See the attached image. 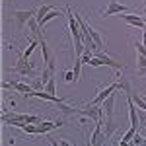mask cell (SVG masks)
Listing matches in <instances>:
<instances>
[{"label":"cell","instance_id":"29","mask_svg":"<svg viewBox=\"0 0 146 146\" xmlns=\"http://www.w3.org/2000/svg\"><path fill=\"white\" fill-rule=\"evenodd\" d=\"M144 127H146V123H144Z\"/></svg>","mask_w":146,"mask_h":146},{"label":"cell","instance_id":"26","mask_svg":"<svg viewBox=\"0 0 146 146\" xmlns=\"http://www.w3.org/2000/svg\"><path fill=\"white\" fill-rule=\"evenodd\" d=\"M4 2H8V0H4Z\"/></svg>","mask_w":146,"mask_h":146},{"label":"cell","instance_id":"3","mask_svg":"<svg viewBox=\"0 0 146 146\" xmlns=\"http://www.w3.org/2000/svg\"><path fill=\"white\" fill-rule=\"evenodd\" d=\"M2 88L4 90H16L23 96H29L33 92V86L29 82H2Z\"/></svg>","mask_w":146,"mask_h":146},{"label":"cell","instance_id":"23","mask_svg":"<svg viewBox=\"0 0 146 146\" xmlns=\"http://www.w3.org/2000/svg\"><path fill=\"white\" fill-rule=\"evenodd\" d=\"M119 146H135V144H133V142H129V140H121V144H119Z\"/></svg>","mask_w":146,"mask_h":146},{"label":"cell","instance_id":"22","mask_svg":"<svg viewBox=\"0 0 146 146\" xmlns=\"http://www.w3.org/2000/svg\"><path fill=\"white\" fill-rule=\"evenodd\" d=\"M64 80H66L68 84H70V82H76V76H74V70H66V72H64Z\"/></svg>","mask_w":146,"mask_h":146},{"label":"cell","instance_id":"10","mask_svg":"<svg viewBox=\"0 0 146 146\" xmlns=\"http://www.w3.org/2000/svg\"><path fill=\"white\" fill-rule=\"evenodd\" d=\"M101 109H103V115L105 117H113V113H115V92L101 103Z\"/></svg>","mask_w":146,"mask_h":146},{"label":"cell","instance_id":"27","mask_svg":"<svg viewBox=\"0 0 146 146\" xmlns=\"http://www.w3.org/2000/svg\"><path fill=\"white\" fill-rule=\"evenodd\" d=\"M39 2H43V0H39Z\"/></svg>","mask_w":146,"mask_h":146},{"label":"cell","instance_id":"11","mask_svg":"<svg viewBox=\"0 0 146 146\" xmlns=\"http://www.w3.org/2000/svg\"><path fill=\"white\" fill-rule=\"evenodd\" d=\"M88 33H90V39L94 41V45H96V49H98V51H101V49H103V39H101L100 31H96V29L92 27L90 23H88Z\"/></svg>","mask_w":146,"mask_h":146},{"label":"cell","instance_id":"1","mask_svg":"<svg viewBox=\"0 0 146 146\" xmlns=\"http://www.w3.org/2000/svg\"><path fill=\"white\" fill-rule=\"evenodd\" d=\"M10 70L16 72V74H20V76H23L25 82H29V78L33 76V64H31L23 55H18V60H16V64H14Z\"/></svg>","mask_w":146,"mask_h":146},{"label":"cell","instance_id":"9","mask_svg":"<svg viewBox=\"0 0 146 146\" xmlns=\"http://www.w3.org/2000/svg\"><path fill=\"white\" fill-rule=\"evenodd\" d=\"M55 105L58 107V111H60V115H62V119H68L70 115H80V109H78V107L66 105V103H64V100L60 101V103H55Z\"/></svg>","mask_w":146,"mask_h":146},{"label":"cell","instance_id":"19","mask_svg":"<svg viewBox=\"0 0 146 146\" xmlns=\"http://www.w3.org/2000/svg\"><path fill=\"white\" fill-rule=\"evenodd\" d=\"M136 133H138V131L131 127V129H129V131H127V133H125V135H123V140H129V142H131V140H133V136H135Z\"/></svg>","mask_w":146,"mask_h":146},{"label":"cell","instance_id":"14","mask_svg":"<svg viewBox=\"0 0 146 146\" xmlns=\"http://www.w3.org/2000/svg\"><path fill=\"white\" fill-rule=\"evenodd\" d=\"M43 90H45L47 94H53V96L56 94V80H55V76H53V78L45 84V88H43Z\"/></svg>","mask_w":146,"mask_h":146},{"label":"cell","instance_id":"12","mask_svg":"<svg viewBox=\"0 0 146 146\" xmlns=\"http://www.w3.org/2000/svg\"><path fill=\"white\" fill-rule=\"evenodd\" d=\"M60 16H62V12H60V10H56V8H53V10H51V12H49V14L45 16V18H43V20L39 22L41 29H43V27H45V25H47L49 22H51V20H55V18H60Z\"/></svg>","mask_w":146,"mask_h":146},{"label":"cell","instance_id":"21","mask_svg":"<svg viewBox=\"0 0 146 146\" xmlns=\"http://www.w3.org/2000/svg\"><path fill=\"white\" fill-rule=\"evenodd\" d=\"M135 47H136V53H138V55H144L146 56V47H144V43H142V41H136Z\"/></svg>","mask_w":146,"mask_h":146},{"label":"cell","instance_id":"16","mask_svg":"<svg viewBox=\"0 0 146 146\" xmlns=\"http://www.w3.org/2000/svg\"><path fill=\"white\" fill-rule=\"evenodd\" d=\"M138 74L140 76L146 74V56L144 55H138Z\"/></svg>","mask_w":146,"mask_h":146},{"label":"cell","instance_id":"4","mask_svg":"<svg viewBox=\"0 0 146 146\" xmlns=\"http://www.w3.org/2000/svg\"><path fill=\"white\" fill-rule=\"evenodd\" d=\"M12 18L16 20L18 29H22L25 23H29L31 18H35V12H31V10H14L12 12Z\"/></svg>","mask_w":146,"mask_h":146},{"label":"cell","instance_id":"15","mask_svg":"<svg viewBox=\"0 0 146 146\" xmlns=\"http://www.w3.org/2000/svg\"><path fill=\"white\" fill-rule=\"evenodd\" d=\"M51 10H53V8H49V6H41L39 10L35 12V20H37V22H41V20H43V18H45Z\"/></svg>","mask_w":146,"mask_h":146},{"label":"cell","instance_id":"18","mask_svg":"<svg viewBox=\"0 0 146 146\" xmlns=\"http://www.w3.org/2000/svg\"><path fill=\"white\" fill-rule=\"evenodd\" d=\"M82 64H84V62H82V58H80V56H76V60H74V68H72V70H74V76H76V80L80 78V70H82Z\"/></svg>","mask_w":146,"mask_h":146},{"label":"cell","instance_id":"25","mask_svg":"<svg viewBox=\"0 0 146 146\" xmlns=\"http://www.w3.org/2000/svg\"><path fill=\"white\" fill-rule=\"evenodd\" d=\"M144 146H146V136H144Z\"/></svg>","mask_w":146,"mask_h":146},{"label":"cell","instance_id":"8","mask_svg":"<svg viewBox=\"0 0 146 146\" xmlns=\"http://www.w3.org/2000/svg\"><path fill=\"white\" fill-rule=\"evenodd\" d=\"M101 127H103V135H105V138H111L113 133L119 129V125L115 123L113 117H105V121H101Z\"/></svg>","mask_w":146,"mask_h":146},{"label":"cell","instance_id":"17","mask_svg":"<svg viewBox=\"0 0 146 146\" xmlns=\"http://www.w3.org/2000/svg\"><path fill=\"white\" fill-rule=\"evenodd\" d=\"M117 86H119V90H123L125 94H131V84H129V80H125V78L117 80Z\"/></svg>","mask_w":146,"mask_h":146},{"label":"cell","instance_id":"13","mask_svg":"<svg viewBox=\"0 0 146 146\" xmlns=\"http://www.w3.org/2000/svg\"><path fill=\"white\" fill-rule=\"evenodd\" d=\"M133 101L136 103V107H138V109L146 111V100L142 98V96H138V94H133Z\"/></svg>","mask_w":146,"mask_h":146},{"label":"cell","instance_id":"20","mask_svg":"<svg viewBox=\"0 0 146 146\" xmlns=\"http://www.w3.org/2000/svg\"><path fill=\"white\" fill-rule=\"evenodd\" d=\"M135 146H144V136H140L138 133H136L135 136H133V140H131Z\"/></svg>","mask_w":146,"mask_h":146},{"label":"cell","instance_id":"5","mask_svg":"<svg viewBox=\"0 0 146 146\" xmlns=\"http://www.w3.org/2000/svg\"><path fill=\"white\" fill-rule=\"evenodd\" d=\"M107 138L103 135V127H101V121L100 123H96V129H94V133H92V138H90V146H103Z\"/></svg>","mask_w":146,"mask_h":146},{"label":"cell","instance_id":"28","mask_svg":"<svg viewBox=\"0 0 146 146\" xmlns=\"http://www.w3.org/2000/svg\"><path fill=\"white\" fill-rule=\"evenodd\" d=\"M144 22H146V18H144Z\"/></svg>","mask_w":146,"mask_h":146},{"label":"cell","instance_id":"7","mask_svg":"<svg viewBox=\"0 0 146 146\" xmlns=\"http://www.w3.org/2000/svg\"><path fill=\"white\" fill-rule=\"evenodd\" d=\"M129 8L123 6V4H119V2H115V0H109V4H107V8L103 10V16H113V14H127Z\"/></svg>","mask_w":146,"mask_h":146},{"label":"cell","instance_id":"24","mask_svg":"<svg viewBox=\"0 0 146 146\" xmlns=\"http://www.w3.org/2000/svg\"><path fill=\"white\" fill-rule=\"evenodd\" d=\"M142 43H144V47H146V27L142 29Z\"/></svg>","mask_w":146,"mask_h":146},{"label":"cell","instance_id":"2","mask_svg":"<svg viewBox=\"0 0 146 146\" xmlns=\"http://www.w3.org/2000/svg\"><path fill=\"white\" fill-rule=\"evenodd\" d=\"M66 125V119H58V121H41L37 123V135H47L55 129H60Z\"/></svg>","mask_w":146,"mask_h":146},{"label":"cell","instance_id":"6","mask_svg":"<svg viewBox=\"0 0 146 146\" xmlns=\"http://www.w3.org/2000/svg\"><path fill=\"white\" fill-rule=\"evenodd\" d=\"M121 20H123V22H127L129 25H135V27H142V29L146 27L144 18H142V16H136V14H131V12L123 14V16H121Z\"/></svg>","mask_w":146,"mask_h":146}]
</instances>
